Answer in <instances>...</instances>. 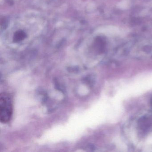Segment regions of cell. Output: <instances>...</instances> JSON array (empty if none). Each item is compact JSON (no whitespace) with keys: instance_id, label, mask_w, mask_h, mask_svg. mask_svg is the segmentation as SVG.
<instances>
[{"instance_id":"2","label":"cell","mask_w":152,"mask_h":152,"mask_svg":"<svg viewBox=\"0 0 152 152\" xmlns=\"http://www.w3.org/2000/svg\"><path fill=\"white\" fill-rule=\"evenodd\" d=\"M26 35V34L23 31L19 30L15 33L13 39L14 40L15 42H19L24 39Z\"/></svg>"},{"instance_id":"1","label":"cell","mask_w":152,"mask_h":152,"mask_svg":"<svg viewBox=\"0 0 152 152\" xmlns=\"http://www.w3.org/2000/svg\"><path fill=\"white\" fill-rule=\"evenodd\" d=\"M13 113V101L9 93L3 92L0 95V120L7 124L11 120Z\"/></svg>"},{"instance_id":"3","label":"cell","mask_w":152,"mask_h":152,"mask_svg":"<svg viewBox=\"0 0 152 152\" xmlns=\"http://www.w3.org/2000/svg\"><path fill=\"white\" fill-rule=\"evenodd\" d=\"M151 104H152V100H151Z\"/></svg>"}]
</instances>
